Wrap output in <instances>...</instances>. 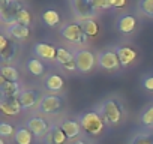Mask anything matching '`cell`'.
Instances as JSON below:
<instances>
[{"instance_id": "obj_1", "label": "cell", "mask_w": 153, "mask_h": 144, "mask_svg": "<svg viewBox=\"0 0 153 144\" xmlns=\"http://www.w3.org/2000/svg\"><path fill=\"white\" fill-rule=\"evenodd\" d=\"M80 125L81 128L90 135V137H98L104 132L105 128V122L102 119V116L99 114V111H89L84 113L80 117Z\"/></svg>"}, {"instance_id": "obj_2", "label": "cell", "mask_w": 153, "mask_h": 144, "mask_svg": "<svg viewBox=\"0 0 153 144\" xmlns=\"http://www.w3.org/2000/svg\"><path fill=\"white\" fill-rule=\"evenodd\" d=\"M99 114L102 116L105 123L116 125L122 119V105L117 99H107L99 107Z\"/></svg>"}, {"instance_id": "obj_3", "label": "cell", "mask_w": 153, "mask_h": 144, "mask_svg": "<svg viewBox=\"0 0 153 144\" xmlns=\"http://www.w3.org/2000/svg\"><path fill=\"white\" fill-rule=\"evenodd\" d=\"M23 9V5L17 0H2L0 2V20L3 24H17V17L20 11Z\"/></svg>"}, {"instance_id": "obj_4", "label": "cell", "mask_w": 153, "mask_h": 144, "mask_svg": "<svg viewBox=\"0 0 153 144\" xmlns=\"http://www.w3.org/2000/svg\"><path fill=\"white\" fill-rule=\"evenodd\" d=\"M71 8L75 12V17L80 18L81 21L92 20L98 12V9L93 5V0H72Z\"/></svg>"}, {"instance_id": "obj_5", "label": "cell", "mask_w": 153, "mask_h": 144, "mask_svg": "<svg viewBox=\"0 0 153 144\" xmlns=\"http://www.w3.org/2000/svg\"><path fill=\"white\" fill-rule=\"evenodd\" d=\"M60 35L72 44H84L86 38H87L83 27L80 26V23H71V24L63 26L60 29Z\"/></svg>"}, {"instance_id": "obj_6", "label": "cell", "mask_w": 153, "mask_h": 144, "mask_svg": "<svg viewBox=\"0 0 153 144\" xmlns=\"http://www.w3.org/2000/svg\"><path fill=\"white\" fill-rule=\"evenodd\" d=\"M74 57H75V63H76V68H78L80 72L86 74V72H90L93 68H95V63H96V57L92 51L89 50H76L74 53Z\"/></svg>"}, {"instance_id": "obj_7", "label": "cell", "mask_w": 153, "mask_h": 144, "mask_svg": "<svg viewBox=\"0 0 153 144\" xmlns=\"http://www.w3.org/2000/svg\"><path fill=\"white\" fill-rule=\"evenodd\" d=\"M63 107V99L57 95H45L42 96L39 105H38V110L41 113H45V114H56L62 110Z\"/></svg>"}, {"instance_id": "obj_8", "label": "cell", "mask_w": 153, "mask_h": 144, "mask_svg": "<svg viewBox=\"0 0 153 144\" xmlns=\"http://www.w3.org/2000/svg\"><path fill=\"white\" fill-rule=\"evenodd\" d=\"M98 65L107 71H117L122 65L116 50H104L98 54Z\"/></svg>"}, {"instance_id": "obj_9", "label": "cell", "mask_w": 153, "mask_h": 144, "mask_svg": "<svg viewBox=\"0 0 153 144\" xmlns=\"http://www.w3.org/2000/svg\"><path fill=\"white\" fill-rule=\"evenodd\" d=\"M15 53H17V45L12 41V38H9L6 35L0 36V59H2V62L12 60Z\"/></svg>"}, {"instance_id": "obj_10", "label": "cell", "mask_w": 153, "mask_h": 144, "mask_svg": "<svg viewBox=\"0 0 153 144\" xmlns=\"http://www.w3.org/2000/svg\"><path fill=\"white\" fill-rule=\"evenodd\" d=\"M21 87L18 83H9L5 81L0 77V93H2V99H11V98H20L21 95Z\"/></svg>"}, {"instance_id": "obj_11", "label": "cell", "mask_w": 153, "mask_h": 144, "mask_svg": "<svg viewBox=\"0 0 153 144\" xmlns=\"http://www.w3.org/2000/svg\"><path fill=\"white\" fill-rule=\"evenodd\" d=\"M33 51L38 57H41L44 60H56V56H57V48L51 44H47V42L36 44Z\"/></svg>"}, {"instance_id": "obj_12", "label": "cell", "mask_w": 153, "mask_h": 144, "mask_svg": "<svg viewBox=\"0 0 153 144\" xmlns=\"http://www.w3.org/2000/svg\"><path fill=\"white\" fill-rule=\"evenodd\" d=\"M18 99H20L23 108H32V107L39 105L42 96L38 90H23Z\"/></svg>"}, {"instance_id": "obj_13", "label": "cell", "mask_w": 153, "mask_h": 144, "mask_svg": "<svg viewBox=\"0 0 153 144\" xmlns=\"http://www.w3.org/2000/svg\"><path fill=\"white\" fill-rule=\"evenodd\" d=\"M0 108L6 116H17L21 113L23 105L18 98H11V99H2L0 101Z\"/></svg>"}, {"instance_id": "obj_14", "label": "cell", "mask_w": 153, "mask_h": 144, "mask_svg": "<svg viewBox=\"0 0 153 144\" xmlns=\"http://www.w3.org/2000/svg\"><path fill=\"white\" fill-rule=\"evenodd\" d=\"M26 126L32 131V134L33 135H36V137H42L44 134H47V131H48V123H47V120H44L42 117H32V119H29L27 120V123H26Z\"/></svg>"}, {"instance_id": "obj_15", "label": "cell", "mask_w": 153, "mask_h": 144, "mask_svg": "<svg viewBox=\"0 0 153 144\" xmlns=\"http://www.w3.org/2000/svg\"><path fill=\"white\" fill-rule=\"evenodd\" d=\"M137 26V20L134 15H122L117 20V30L123 35H129L135 30Z\"/></svg>"}, {"instance_id": "obj_16", "label": "cell", "mask_w": 153, "mask_h": 144, "mask_svg": "<svg viewBox=\"0 0 153 144\" xmlns=\"http://www.w3.org/2000/svg\"><path fill=\"white\" fill-rule=\"evenodd\" d=\"M68 140L66 134L63 132V129L60 126H51V129L48 131L47 134V138H45V143L47 144H65Z\"/></svg>"}, {"instance_id": "obj_17", "label": "cell", "mask_w": 153, "mask_h": 144, "mask_svg": "<svg viewBox=\"0 0 153 144\" xmlns=\"http://www.w3.org/2000/svg\"><path fill=\"white\" fill-rule=\"evenodd\" d=\"M116 53L119 56V60H120V65L122 66H128L131 65L135 59H137V51L131 47H117L116 48Z\"/></svg>"}, {"instance_id": "obj_18", "label": "cell", "mask_w": 153, "mask_h": 144, "mask_svg": "<svg viewBox=\"0 0 153 144\" xmlns=\"http://www.w3.org/2000/svg\"><path fill=\"white\" fill-rule=\"evenodd\" d=\"M60 128L63 129V132L66 134L68 138H75L81 132V125L76 120H63L60 123Z\"/></svg>"}, {"instance_id": "obj_19", "label": "cell", "mask_w": 153, "mask_h": 144, "mask_svg": "<svg viewBox=\"0 0 153 144\" xmlns=\"http://www.w3.org/2000/svg\"><path fill=\"white\" fill-rule=\"evenodd\" d=\"M14 138H15L17 144H32L33 134H32V131L27 126H20V128H17Z\"/></svg>"}, {"instance_id": "obj_20", "label": "cell", "mask_w": 153, "mask_h": 144, "mask_svg": "<svg viewBox=\"0 0 153 144\" xmlns=\"http://www.w3.org/2000/svg\"><path fill=\"white\" fill-rule=\"evenodd\" d=\"M8 35L15 39H26L30 36V27H26L21 24H14V26L8 27Z\"/></svg>"}, {"instance_id": "obj_21", "label": "cell", "mask_w": 153, "mask_h": 144, "mask_svg": "<svg viewBox=\"0 0 153 144\" xmlns=\"http://www.w3.org/2000/svg\"><path fill=\"white\" fill-rule=\"evenodd\" d=\"M0 77L9 83H18L20 72L14 66H2V69H0Z\"/></svg>"}, {"instance_id": "obj_22", "label": "cell", "mask_w": 153, "mask_h": 144, "mask_svg": "<svg viewBox=\"0 0 153 144\" xmlns=\"http://www.w3.org/2000/svg\"><path fill=\"white\" fill-rule=\"evenodd\" d=\"M45 87L50 92H59L63 89V78L57 74H51L45 78Z\"/></svg>"}, {"instance_id": "obj_23", "label": "cell", "mask_w": 153, "mask_h": 144, "mask_svg": "<svg viewBox=\"0 0 153 144\" xmlns=\"http://www.w3.org/2000/svg\"><path fill=\"white\" fill-rule=\"evenodd\" d=\"M42 21L47 26L54 27V26H57L60 23V14L57 11H54V9H47V11L42 12Z\"/></svg>"}, {"instance_id": "obj_24", "label": "cell", "mask_w": 153, "mask_h": 144, "mask_svg": "<svg viewBox=\"0 0 153 144\" xmlns=\"http://www.w3.org/2000/svg\"><path fill=\"white\" fill-rule=\"evenodd\" d=\"M80 26L83 27L86 36H89V38H96V35L99 33V26L95 20H84L80 23Z\"/></svg>"}, {"instance_id": "obj_25", "label": "cell", "mask_w": 153, "mask_h": 144, "mask_svg": "<svg viewBox=\"0 0 153 144\" xmlns=\"http://www.w3.org/2000/svg\"><path fill=\"white\" fill-rule=\"evenodd\" d=\"M27 71L30 72L32 75L41 77V75H44V72H45V65L41 60H38V59H30L27 62Z\"/></svg>"}, {"instance_id": "obj_26", "label": "cell", "mask_w": 153, "mask_h": 144, "mask_svg": "<svg viewBox=\"0 0 153 144\" xmlns=\"http://www.w3.org/2000/svg\"><path fill=\"white\" fill-rule=\"evenodd\" d=\"M56 60L63 66V65H66V63H71V62H74L75 60V57H74V54L71 53V51H68L66 48H57V56H56Z\"/></svg>"}, {"instance_id": "obj_27", "label": "cell", "mask_w": 153, "mask_h": 144, "mask_svg": "<svg viewBox=\"0 0 153 144\" xmlns=\"http://www.w3.org/2000/svg\"><path fill=\"white\" fill-rule=\"evenodd\" d=\"M138 8L146 17L153 18V0H141L138 3Z\"/></svg>"}, {"instance_id": "obj_28", "label": "cell", "mask_w": 153, "mask_h": 144, "mask_svg": "<svg viewBox=\"0 0 153 144\" xmlns=\"http://www.w3.org/2000/svg\"><path fill=\"white\" fill-rule=\"evenodd\" d=\"M30 21H32V15H30V12H29L26 8H23V9L20 11L18 17H17V24H21V26L29 27Z\"/></svg>"}, {"instance_id": "obj_29", "label": "cell", "mask_w": 153, "mask_h": 144, "mask_svg": "<svg viewBox=\"0 0 153 144\" xmlns=\"http://www.w3.org/2000/svg\"><path fill=\"white\" fill-rule=\"evenodd\" d=\"M131 144H153V134H138Z\"/></svg>"}, {"instance_id": "obj_30", "label": "cell", "mask_w": 153, "mask_h": 144, "mask_svg": "<svg viewBox=\"0 0 153 144\" xmlns=\"http://www.w3.org/2000/svg\"><path fill=\"white\" fill-rule=\"evenodd\" d=\"M141 123L144 126H153V105L144 110L141 114Z\"/></svg>"}, {"instance_id": "obj_31", "label": "cell", "mask_w": 153, "mask_h": 144, "mask_svg": "<svg viewBox=\"0 0 153 144\" xmlns=\"http://www.w3.org/2000/svg\"><path fill=\"white\" fill-rule=\"evenodd\" d=\"M15 131L17 129H14V126L9 123H0V135L2 137H12L15 135Z\"/></svg>"}, {"instance_id": "obj_32", "label": "cell", "mask_w": 153, "mask_h": 144, "mask_svg": "<svg viewBox=\"0 0 153 144\" xmlns=\"http://www.w3.org/2000/svg\"><path fill=\"white\" fill-rule=\"evenodd\" d=\"M93 5L96 9H110L113 6L111 0H93Z\"/></svg>"}, {"instance_id": "obj_33", "label": "cell", "mask_w": 153, "mask_h": 144, "mask_svg": "<svg viewBox=\"0 0 153 144\" xmlns=\"http://www.w3.org/2000/svg\"><path fill=\"white\" fill-rule=\"evenodd\" d=\"M143 86H144V89H147V90L153 92V75L146 77V78L143 80Z\"/></svg>"}, {"instance_id": "obj_34", "label": "cell", "mask_w": 153, "mask_h": 144, "mask_svg": "<svg viewBox=\"0 0 153 144\" xmlns=\"http://www.w3.org/2000/svg\"><path fill=\"white\" fill-rule=\"evenodd\" d=\"M63 68H65L66 71H78V68H76V63H75V60H74V62H71V63H66V65H63Z\"/></svg>"}, {"instance_id": "obj_35", "label": "cell", "mask_w": 153, "mask_h": 144, "mask_svg": "<svg viewBox=\"0 0 153 144\" xmlns=\"http://www.w3.org/2000/svg\"><path fill=\"white\" fill-rule=\"evenodd\" d=\"M111 3H113V6H116V8H123V6L126 5L125 0H111Z\"/></svg>"}, {"instance_id": "obj_36", "label": "cell", "mask_w": 153, "mask_h": 144, "mask_svg": "<svg viewBox=\"0 0 153 144\" xmlns=\"http://www.w3.org/2000/svg\"><path fill=\"white\" fill-rule=\"evenodd\" d=\"M74 144H86V143H84V141H81V140H78V141H75Z\"/></svg>"}, {"instance_id": "obj_37", "label": "cell", "mask_w": 153, "mask_h": 144, "mask_svg": "<svg viewBox=\"0 0 153 144\" xmlns=\"http://www.w3.org/2000/svg\"><path fill=\"white\" fill-rule=\"evenodd\" d=\"M0 144H5V141H3V140H0Z\"/></svg>"}]
</instances>
